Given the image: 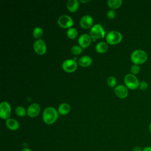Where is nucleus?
<instances>
[{"instance_id":"nucleus-1","label":"nucleus","mask_w":151,"mask_h":151,"mask_svg":"<svg viewBox=\"0 0 151 151\" xmlns=\"http://www.w3.org/2000/svg\"><path fill=\"white\" fill-rule=\"evenodd\" d=\"M57 117L58 112L54 107H47L43 111L42 119L44 122L47 124H51L54 123L57 120Z\"/></svg>"},{"instance_id":"nucleus-2","label":"nucleus","mask_w":151,"mask_h":151,"mask_svg":"<svg viewBox=\"0 0 151 151\" xmlns=\"http://www.w3.org/2000/svg\"><path fill=\"white\" fill-rule=\"evenodd\" d=\"M147 54L143 50H136L131 54L130 58L134 64L140 65L145 63L147 60Z\"/></svg>"},{"instance_id":"nucleus-3","label":"nucleus","mask_w":151,"mask_h":151,"mask_svg":"<svg viewBox=\"0 0 151 151\" xmlns=\"http://www.w3.org/2000/svg\"><path fill=\"white\" fill-rule=\"evenodd\" d=\"M124 82L126 87L131 90H134L138 88L140 83L137 77L132 73L127 74L125 76Z\"/></svg>"},{"instance_id":"nucleus-4","label":"nucleus","mask_w":151,"mask_h":151,"mask_svg":"<svg viewBox=\"0 0 151 151\" xmlns=\"http://www.w3.org/2000/svg\"><path fill=\"white\" fill-rule=\"evenodd\" d=\"M104 34L105 31L102 26L99 24L93 25L90 31V35L94 41H95L97 38H103L104 36Z\"/></svg>"},{"instance_id":"nucleus-5","label":"nucleus","mask_w":151,"mask_h":151,"mask_svg":"<svg viewBox=\"0 0 151 151\" xmlns=\"http://www.w3.org/2000/svg\"><path fill=\"white\" fill-rule=\"evenodd\" d=\"M106 41L110 44H116L119 43L122 39L121 33L117 31H111L106 35Z\"/></svg>"},{"instance_id":"nucleus-6","label":"nucleus","mask_w":151,"mask_h":151,"mask_svg":"<svg viewBox=\"0 0 151 151\" xmlns=\"http://www.w3.org/2000/svg\"><path fill=\"white\" fill-rule=\"evenodd\" d=\"M58 24L62 28H70L73 24V20L68 15H62L58 18Z\"/></svg>"},{"instance_id":"nucleus-7","label":"nucleus","mask_w":151,"mask_h":151,"mask_svg":"<svg viewBox=\"0 0 151 151\" xmlns=\"http://www.w3.org/2000/svg\"><path fill=\"white\" fill-rule=\"evenodd\" d=\"M11 114V106L6 101H2L0 104V116L3 119H8Z\"/></svg>"},{"instance_id":"nucleus-8","label":"nucleus","mask_w":151,"mask_h":151,"mask_svg":"<svg viewBox=\"0 0 151 151\" xmlns=\"http://www.w3.org/2000/svg\"><path fill=\"white\" fill-rule=\"evenodd\" d=\"M77 64L74 60L68 59L63 61L62 64V67L64 70L67 72H73L77 68Z\"/></svg>"},{"instance_id":"nucleus-9","label":"nucleus","mask_w":151,"mask_h":151,"mask_svg":"<svg viewBox=\"0 0 151 151\" xmlns=\"http://www.w3.org/2000/svg\"><path fill=\"white\" fill-rule=\"evenodd\" d=\"M35 51L38 54H43L46 51V45L43 40L39 39L35 41L33 45Z\"/></svg>"},{"instance_id":"nucleus-10","label":"nucleus","mask_w":151,"mask_h":151,"mask_svg":"<svg viewBox=\"0 0 151 151\" xmlns=\"http://www.w3.org/2000/svg\"><path fill=\"white\" fill-rule=\"evenodd\" d=\"M115 94L121 99L126 98L128 95V90L126 86L122 84L117 85L114 88Z\"/></svg>"},{"instance_id":"nucleus-11","label":"nucleus","mask_w":151,"mask_h":151,"mask_svg":"<svg viewBox=\"0 0 151 151\" xmlns=\"http://www.w3.org/2000/svg\"><path fill=\"white\" fill-rule=\"evenodd\" d=\"M91 37L90 35L87 34H81L78 40V42L81 47L86 48L91 43Z\"/></svg>"},{"instance_id":"nucleus-12","label":"nucleus","mask_w":151,"mask_h":151,"mask_svg":"<svg viewBox=\"0 0 151 151\" xmlns=\"http://www.w3.org/2000/svg\"><path fill=\"white\" fill-rule=\"evenodd\" d=\"M93 22V18L88 15H85L83 16L80 20V25L83 28H85V29L90 28Z\"/></svg>"},{"instance_id":"nucleus-13","label":"nucleus","mask_w":151,"mask_h":151,"mask_svg":"<svg viewBox=\"0 0 151 151\" xmlns=\"http://www.w3.org/2000/svg\"><path fill=\"white\" fill-rule=\"evenodd\" d=\"M40 111V107L37 103L31 104L27 109V114L31 117H34L37 116Z\"/></svg>"},{"instance_id":"nucleus-14","label":"nucleus","mask_w":151,"mask_h":151,"mask_svg":"<svg viewBox=\"0 0 151 151\" xmlns=\"http://www.w3.org/2000/svg\"><path fill=\"white\" fill-rule=\"evenodd\" d=\"M6 125L7 127L11 130H16L19 128V124L17 120L10 118L6 120Z\"/></svg>"},{"instance_id":"nucleus-15","label":"nucleus","mask_w":151,"mask_h":151,"mask_svg":"<svg viewBox=\"0 0 151 151\" xmlns=\"http://www.w3.org/2000/svg\"><path fill=\"white\" fill-rule=\"evenodd\" d=\"M79 6V3L77 0H68L67 3V8L71 12H74L77 10Z\"/></svg>"},{"instance_id":"nucleus-16","label":"nucleus","mask_w":151,"mask_h":151,"mask_svg":"<svg viewBox=\"0 0 151 151\" xmlns=\"http://www.w3.org/2000/svg\"><path fill=\"white\" fill-rule=\"evenodd\" d=\"M92 63L91 58L88 55H84L78 60V64L82 67H87Z\"/></svg>"},{"instance_id":"nucleus-17","label":"nucleus","mask_w":151,"mask_h":151,"mask_svg":"<svg viewBox=\"0 0 151 151\" xmlns=\"http://www.w3.org/2000/svg\"><path fill=\"white\" fill-rule=\"evenodd\" d=\"M70 110V106L68 104L66 103H63L61 104L58 109V111L60 114L65 115L67 114Z\"/></svg>"},{"instance_id":"nucleus-18","label":"nucleus","mask_w":151,"mask_h":151,"mask_svg":"<svg viewBox=\"0 0 151 151\" xmlns=\"http://www.w3.org/2000/svg\"><path fill=\"white\" fill-rule=\"evenodd\" d=\"M108 48L107 44L104 41H101L97 43L96 45V50L100 53H103L106 51Z\"/></svg>"},{"instance_id":"nucleus-19","label":"nucleus","mask_w":151,"mask_h":151,"mask_svg":"<svg viewBox=\"0 0 151 151\" xmlns=\"http://www.w3.org/2000/svg\"><path fill=\"white\" fill-rule=\"evenodd\" d=\"M122 0H109L107 1L108 6L112 9H116L117 8H119L122 5Z\"/></svg>"},{"instance_id":"nucleus-20","label":"nucleus","mask_w":151,"mask_h":151,"mask_svg":"<svg viewBox=\"0 0 151 151\" xmlns=\"http://www.w3.org/2000/svg\"><path fill=\"white\" fill-rule=\"evenodd\" d=\"M67 36L71 39L75 38L77 35V31L76 29V28L73 27H70L68 29L67 31Z\"/></svg>"},{"instance_id":"nucleus-21","label":"nucleus","mask_w":151,"mask_h":151,"mask_svg":"<svg viewBox=\"0 0 151 151\" xmlns=\"http://www.w3.org/2000/svg\"><path fill=\"white\" fill-rule=\"evenodd\" d=\"M33 36L35 38H40L43 34V30L41 27H35L33 30Z\"/></svg>"},{"instance_id":"nucleus-22","label":"nucleus","mask_w":151,"mask_h":151,"mask_svg":"<svg viewBox=\"0 0 151 151\" xmlns=\"http://www.w3.org/2000/svg\"><path fill=\"white\" fill-rule=\"evenodd\" d=\"M15 113L18 116H24L26 114L25 109L22 106H18L15 109Z\"/></svg>"},{"instance_id":"nucleus-23","label":"nucleus","mask_w":151,"mask_h":151,"mask_svg":"<svg viewBox=\"0 0 151 151\" xmlns=\"http://www.w3.org/2000/svg\"><path fill=\"white\" fill-rule=\"evenodd\" d=\"M116 83H117L116 79V78H115L114 77H113V76H110L109 77H108V78H107V84H108L109 86L111 87H114V86H116Z\"/></svg>"},{"instance_id":"nucleus-24","label":"nucleus","mask_w":151,"mask_h":151,"mask_svg":"<svg viewBox=\"0 0 151 151\" xmlns=\"http://www.w3.org/2000/svg\"><path fill=\"white\" fill-rule=\"evenodd\" d=\"M71 51L74 54H79L83 51V49L80 46L74 45L71 47Z\"/></svg>"},{"instance_id":"nucleus-25","label":"nucleus","mask_w":151,"mask_h":151,"mask_svg":"<svg viewBox=\"0 0 151 151\" xmlns=\"http://www.w3.org/2000/svg\"><path fill=\"white\" fill-rule=\"evenodd\" d=\"M130 70L132 72V74L136 75L139 73L140 71V67L139 65H136V64H133L132 65L131 68H130Z\"/></svg>"},{"instance_id":"nucleus-26","label":"nucleus","mask_w":151,"mask_h":151,"mask_svg":"<svg viewBox=\"0 0 151 151\" xmlns=\"http://www.w3.org/2000/svg\"><path fill=\"white\" fill-rule=\"evenodd\" d=\"M139 88H140V90H141L142 91H145V90H147L148 88V83L145 81H142L139 83Z\"/></svg>"},{"instance_id":"nucleus-27","label":"nucleus","mask_w":151,"mask_h":151,"mask_svg":"<svg viewBox=\"0 0 151 151\" xmlns=\"http://www.w3.org/2000/svg\"><path fill=\"white\" fill-rule=\"evenodd\" d=\"M107 15L109 18L110 19H113L116 16V12L113 9L109 10L107 12Z\"/></svg>"},{"instance_id":"nucleus-28","label":"nucleus","mask_w":151,"mask_h":151,"mask_svg":"<svg viewBox=\"0 0 151 151\" xmlns=\"http://www.w3.org/2000/svg\"><path fill=\"white\" fill-rule=\"evenodd\" d=\"M142 149L139 146H135L133 148L132 151H142Z\"/></svg>"},{"instance_id":"nucleus-29","label":"nucleus","mask_w":151,"mask_h":151,"mask_svg":"<svg viewBox=\"0 0 151 151\" xmlns=\"http://www.w3.org/2000/svg\"><path fill=\"white\" fill-rule=\"evenodd\" d=\"M142 151H151V146H146L144 147Z\"/></svg>"},{"instance_id":"nucleus-30","label":"nucleus","mask_w":151,"mask_h":151,"mask_svg":"<svg viewBox=\"0 0 151 151\" xmlns=\"http://www.w3.org/2000/svg\"><path fill=\"white\" fill-rule=\"evenodd\" d=\"M21 151H32L29 148H24Z\"/></svg>"},{"instance_id":"nucleus-31","label":"nucleus","mask_w":151,"mask_h":151,"mask_svg":"<svg viewBox=\"0 0 151 151\" xmlns=\"http://www.w3.org/2000/svg\"><path fill=\"white\" fill-rule=\"evenodd\" d=\"M80 2H84V3H86V2H88L90 1V0H87V1H83V0H80Z\"/></svg>"},{"instance_id":"nucleus-32","label":"nucleus","mask_w":151,"mask_h":151,"mask_svg":"<svg viewBox=\"0 0 151 151\" xmlns=\"http://www.w3.org/2000/svg\"><path fill=\"white\" fill-rule=\"evenodd\" d=\"M149 132L151 134V123L149 124Z\"/></svg>"}]
</instances>
